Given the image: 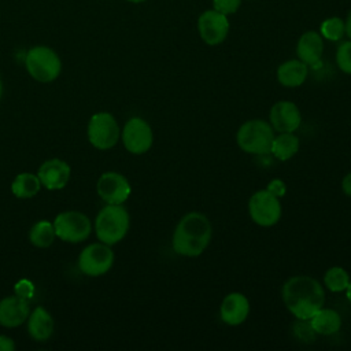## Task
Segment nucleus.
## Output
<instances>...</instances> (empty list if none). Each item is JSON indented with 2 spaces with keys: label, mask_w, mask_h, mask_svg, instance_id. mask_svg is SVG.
Segmentation results:
<instances>
[{
  "label": "nucleus",
  "mask_w": 351,
  "mask_h": 351,
  "mask_svg": "<svg viewBox=\"0 0 351 351\" xmlns=\"http://www.w3.org/2000/svg\"><path fill=\"white\" fill-rule=\"evenodd\" d=\"M281 293L288 311L302 321H308L325 303L322 285L310 276L288 278L282 285Z\"/></svg>",
  "instance_id": "1"
},
{
  "label": "nucleus",
  "mask_w": 351,
  "mask_h": 351,
  "mask_svg": "<svg viewBox=\"0 0 351 351\" xmlns=\"http://www.w3.org/2000/svg\"><path fill=\"white\" fill-rule=\"evenodd\" d=\"M213 228L208 218L202 213H188L177 223L171 245L176 254L181 256H199L210 244Z\"/></svg>",
  "instance_id": "2"
},
{
  "label": "nucleus",
  "mask_w": 351,
  "mask_h": 351,
  "mask_svg": "<svg viewBox=\"0 0 351 351\" xmlns=\"http://www.w3.org/2000/svg\"><path fill=\"white\" fill-rule=\"evenodd\" d=\"M130 217L122 204H107L95 219V233L101 243L114 245L128 233Z\"/></svg>",
  "instance_id": "3"
},
{
  "label": "nucleus",
  "mask_w": 351,
  "mask_h": 351,
  "mask_svg": "<svg viewBox=\"0 0 351 351\" xmlns=\"http://www.w3.org/2000/svg\"><path fill=\"white\" fill-rule=\"evenodd\" d=\"M25 66L30 77L38 82H52L62 71L59 55L47 45L32 47L25 56Z\"/></svg>",
  "instance_id": "4"
},
{
  "label": "nucleus",
  "mask_w": 351,
  "mask_h": 351,
  "mask_svg": "<svg viewBox=\"0 0 351 351\" xmlns=\"http://www.w3.org/2000/svg\"><path fill=\"white\" fill-rule=\"evenodd\" d=\"M274 138V129L267 121L250 119L244 122L236 134L239 147L254 155H265L270 152L271 143Z\"/></svg>",
  "instance_id": "5"
},
{
  "label": "nucleus",
  "mask_w": 351,
  "mask_h": 351,
  "mask_svg": "<svg viewBox=\"0 0 351 351\" xmlns=\"http://www.w3.org/2000/svg\"><path fill=\"white\" fill-rule=\"evenodd\" d=\"M88 140L97 149H110L112 148L119 137L121 130L117 119L112 114L101 111L92 115L88 123Z\"/></svg>",
  "instance_id": "6"
},
{
  "label": "nucleus",
  "mask_w": 351,
  "mask_h": 351,
  "mask_svg": "<svg viewBox=\"0 0 351 351\" xmlns=\"http://www.w3.org/2000/svg\"><path fill=\"white\" fill-rule=\"evenodd\" d=\"M56 237L67 243H81L86 240L92 232V223L89 218L75 210L62 211L53 221Z\"/></svg>",
  "instance_id": "7"
},
{
  "label": "nucleus",
  "mask_w": 351,
  "mask_h": 351,
  "mask_svg": "<svg viewBox=\"0 0 351 351\" xmlns=\"http://www.w3.org/2000/svg\"><path fill=\"white\" fill-rule=\"evenodd\" d=\"M114 263V252L111 245L106 243L88 244L78 255L80 270L89 277L106 274Z\"/></svg>",
  "instance_id": "8"
},
{
  "label": "nucleus",
  "mask_w": 351,
  "mask_h": 351,
  "mask_svg": "<svg viewBox=\"0 0 351 351\" xmlns=\"http://www.w3.org/2000/svg\"><path fill=\"white\" fill-rule=\"evenodd\" d=\"M248 213L251 219L259 226H273L281 218L280 199L267 189L255 192L248 202Z\"/></svg>",
  "instance_id": "9"
},
{
  "label": "nucleus",
  "mask_w": 351,
  "mask_h": 351,
  "mask_svg": "<svg viewBox=\"0 0 351 351\" xmlns=\"http://www.w3.org/2000/svg\"><path fill=\"white\" fill-rule=\"evenodd\" d=\"M121 138L123 147L130 154L141 155L152 147L154 133L149 123L145 119L140 117H133L125 123L121 132Z\"/></svg>",
  "instance_id": "10"
},
{
  "label": "nucleus",
  "mask_w": 351,
  "mask_h": 351,
  "mask_svg": "<svg viewBox=\"0 0 351 351\" xmlns=\"http://www.w3.org/2000/svg\"><path fill=\"white\" fill-rule=\"evenodd\" d=\"M96 191L107 204H122L130 196L132 186L121 173L106 171L99 177Z\"/></svg>",
  "instance_id": "11"
},
{
  "label": "nucleus",
  "mask_w": 351,
  "mask_h": 351,
  "mask_svg": "<svg viewBox=\"0 0 351 351\" xmlns=\"http://www.w3.org/2000/svg\"><path fill=\"white\" fill-rule=\"evenodd\" d=\"M197 30L200 38L208 45H218L228 37L229 21L228 16L215 11L207 10L197 19Z\"/></svg>",
  "instance_id": "12"
},
{
  "label": "nucleus",
  "mask_w": 351,
  "mask_h": 351,
  "mask_svg": "<svg viewBox=\"0 0 351 351\" xmlns=\"http://www.w3.org/2000/svg\"><path fill=\"white\" fill-rule=\"evenodd\" d=\"M270 125L280 133H293L302 123V114L298 106L288 100H281L273 104L269 114Z\"/></svg>",
  "instance_id": "13"
},
{
  "label": "nucleus",
  "mask_w": 351,
  "mask_h": 351,
  "mask_svg": "<svg viewBox=\"0 0 351 351\" xmlns=\"http://www.w3.org/2000/svg\"><path fill=\"white\" fill-rule=\"evenodd\" d=\"M37 176L43 186L49 191H58L67 185L71 176V169L67 162L59 158H52L41 163Z\"/></svg>",
  "instance_id": "14"
},
{
  "label": "nucleus",
  "mask_w": 351,
  "mask_h": 351,
  "mask_svg": "<svg viewBox=\"0 0 351 351\" xmlns=\"http://www.w3.org/2000/svg\"><path fill=\"white\" fill-rule=\"evenodd\" d=\"M250 314V300L244 293H228L219 306V317L222 322L236 326L243 324Z\"/></svg>",
  "instance_id": "15"
},
{
  "label": "nucleus",
  "mask_w": 351,
  "mask_h": 351,
  "mask_svg": "<svg viewBox=\"0 0 351 351\" xmlns=\"http://www.w3.org/2000/svg\"><path fill=\"white\" fill-rule=\"evenodd\" d=\"M30 314L29 300L14 295L0 300V325L5 328H16L22 325Z\"/></svg>",
  "instance_id": "16"
},
{
  "label": "nucleus",
  "mask_w": 351,
  "mask_h": 351,
  "mask_svg": "<svg viewBox=\"0 0 351 351\" xmlns=\"http://www.w3.org/2000/svg\"><path fill=\"white\" fill-rule=\"evenodd\" d=\"M296 53L299 60L307 66H317L324 53V40L322 36L317 32H306L300 36Z\"/></svg>",
  "instance_id": "17"
},
{
  "label": "nucleus",
  "mask_w": 351,
  "mask_h": 351,
  "mask_svg": "<svg viewBox=\"0 0 351 351\" xmlns=\"http://www.w3.org/2000/svg\"><path fill=\"white\" fill-rule=\"evenodd\" d=\"M55 322L52 315L41 306L30 311L27 317V332L36 341H47L53 333Z\"/></svg>",
  "instance_id": "18"
},
{
  "label": "nucleus",
  "mask_w": 351,
  "mask_h": 351,
  "mask_svg": "<svg viewBox=\"0 0 351 351\" xmlns=\"http://www.w3.org/2000/svg\"><path fill=\"white\" fill-rule=\"evenodd\" d=\"M308 74L307 64L299 59H291L281 63L277 69V81L287 88L300 86Z\"/></svg>",
  "instance_id": "19"
},
{
  "label": "nucleus",
  "mask_w": 351,
  "mask_h": 351,
  "mask_svg": "<svg viewBox=\"0 0 351 351\" xmlns=\"http://www.w3.org/2000/svg\"><path fill=\"white\" fill-rule=\"evenodd\" d=\"M310 328L313 332L319 335H333L336 333L341 326V317L340 314L333 308H325L321 307L317 310L313 317L308 319Z\"/></svg>",
  "instance_id": "20"
},
{
  "label": "nucleus",
  "mask_w": 351,
  "mask_h": 351,
  "mask_svg": "<svg viewBox=\"0 0 351 351\" xmlns=\"http://www.w3.org/2000/svg\"><path fill=\"white\" fill-rule=\"evenodd\" d=\"M299 138L293 133H280L278 136H274L270 154L274 155L276 159L284 162L291 159L298 151H299Z\"/></svg>",
  "instance_id": "21"
},
{
  "label": "nucleus",
  "mask_w": 351,
  "mask_h": 351,
  "mask_svg": "<svg viewBox=\"0 0 351 351\" xmlns=\"http://www.w3.org/2000/svg\"><path fill=\"white\" fill-rule=\"evenodd\" d=\"M41 186L37 174L19 173L11 184V192L18 199H30L38 193Z\"/></svg>",
  "instance_id": "22"
},
{
  "label": "nucleus",
  "mask_w": 351,
  "mask_h": 351,
  "mask_svg": "<svg viewBox=\"0 0 351 351\" xmlns=\"http://www.w3.org/2000/svg\"><path fill=\"white\" fill-rule=\"evenodd\" d=\"M55 237H56V233H55L53 222H49L45 219L37 221L29 230L30 243L38 248H47L52 245V243L55 241Z\"/></svg>",
  "instance_id": "23"
},
{
  "label": "nucleus",
  "mask_w": 351,
  "mask_h": 351,
  "mask_svg": "<svg viewBox=\"0 0 351 351\" xmlns=\"http://www.w3.org/2000/svg\"><path fill=\"white\" fill-rule=\"evenodd\" d=\"M350 276L347 270L339 266H333L324 274V284L330 292H343L350 284Z\"/></svg>",
  "instance_id": "24"
},
{
  "label": "nucleus",
  "mask_w": 351,
  "mask_h": 351,
  "mask_svg": "<svg viewBox=\"0 0 351 351\" xmlns=\"http://www.w3.org/2000/svg\"><path fill=\"white\" fill-rule=\"evenodd\" d=\"M321 36L329 41H339L346 34V23L339 16H330L321 23Z\"/></svg>",
  "instance_id": "25"
},
{
  "label": "nucleus",
  "mask_w": 351,
  "mask_h": 351,
  "mask_svg": "<svg viewBox=\"0 0 351 351\" xmlns=\"http://www.w3.org/2000/svg\"><path fill=\"white\" fill-rule=\"evenodd\" d=\"M336 63L343 73L351 74V40L341 43L337 47Z\"/></svg>",
  "instance_id": "26"
},
{
  "label": "nucleus",
  "mask_w": 351,
  "mask_h": 351,
  "mask_svg": "<svg viewBox=\"0 0 351 351\" xmlns=\"http://www.w3.org/2000/svg\"><path fill=\"white\" fill-rule=\"evenodd\" d=\"M213 4L215 11L223 15H229V14H234L240 8L241 0H213Z\"/></svg>",
  "instance_id": "27"
},
{
  "label": "nucleus",
  "mask_w": 351,
  "mask_h": 351,
  "mask_svg": "<svg viewBox=\"0 0 351 351\" xmlns=\"http://www.w3.org/2000/svg\"><path fill=\"white\" fill-rule=\"evenodd\" d=\"M14 292H15V295H18V296H21L23 299L30 300L34 296V285H33V282L30 280L22 278V280H19L15 284Z\"/></svg>",
  "instance_id": "28"
},
{
  "label": "nucleus",
  "mask_w": 351,
  "mask_h": 351,
  "mask_svg": "<svg viewBox=\"0 0 351 351\" xmlns=\"http://www.w3.org/2000/svg\"><path fill=\"white\" fill-rule=\"evenodd\" d=\"M266 189H267L270 193H273L276 197L280 199V197H282V196L285 195V192H287V185H285V182H284L282 180L274 178V180H271V181L267 184Z\"/></svg>",
  "instance_id": "29"
},
{
  "label": "nucleus",
  "mask_w": 351,
  "mask_h": 351,
  "mask_svg": "<svg viewBox=\"0 0 351 351\" xmlns=\"http://www.w3.org/2000/svg\"><path fill=\"white\" fill-rule=\"evenodd\" d=\"M15 343L11 337L5 335H0V351H14Z\"/></svg>",
  "instance_id": "30"
},
{
  "label": "nucleus",
  "mask_w": 351,
  "mask_h": 351,
  "mask_svg": "<svg viewBox=\"0 0 351 351\" xmlns=\"http://www.w3.org/2000/svg\"><path fill=\"white\" fill-rule=\"evenodd\" d=\"M341 191L351 197V173L346 174L343 181H341Z\"/></svg>",
  "instance_id": "31"
},
{
  "label": "nucleus",
  "mask_w": 351,
  "mask_h": 351,
  "mask_svg": "<svg viewBox=\"0 0 351 351\" xmlns=\"http://www.w3.org/2000/svg\"><path fill=\"white\" fill-rule=\"evenodd\" d=\"M346 34L348 36V38L351 40V11L348 12V15H347V19H346Z\"/></svg>",
  "instance_id": "32"
},
{
  "label": "nucleus",
  "mask_w": 351,
  "mask_h": 351,
  "mask_svg": "<svg viewBox=\"0 0 351 351\" xmlns=\"http://www.w3.org/2000/svg\"><path fill=\"white\" fill-rule=\"evenodd\" d=\"M346 296H347L348 302L351 303V281H350V284H348V287H347V289H346Z\"/></svg>",
  "instance_id": "33"
},
{
  "label": "nucleus",
  "mask_w": 351,
  "mask_h": 351,
  "mask_svg": "<svg viewBox=\"0 0 351 351\" xmlns=\"http://www.w3.org/2000/svg\"><path fill=\"white\" fill-rule=\"evenodd\" d=\"M1 96H3V82H1V78H0V100H1Z\"/></svg>",
  "instance_id": "34"
},
{
  "label": "nucleus",
  "mask_w": 351,
  "mask_h": 351,
  "mask_svg": "<svg viewBox=\"0 0 351 351\" xmlns=\"http://www.w3.org/2000/svg\"><path fill=\"white\" fill-rule=\"evenodd\" d=\"M126 1H130V3H143L145 0H126Z\"/></svg>",
  "instance_id": "35"
}]
</instances>
